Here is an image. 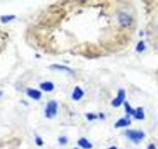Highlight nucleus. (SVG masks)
Segmentation results:
<instances>
[{"label": "nucleus", "mask_w": 158, "mask_h": 149, "mask_svg": "<svg viewBox=\"0 0 158 149\" xmlns=\"http://www.w3.org/2000/svg\"><path fill=\"white\" fill-rule=\"evenodd\" d=\"M57 141L60 145H65V144H67V142H68V138L64 135H61L57 138Z\"/></svg>", "instance_id": "nucleus-16"}, {"label": "nucleus", "mask_w": 158, "mask_h": 149, "mask_svg": "<svg viewBox=\"0 0 158 149\" xmlns=\"http://www.w3.org/2000/svg\"><path fill=\"white\" fill-rule=\"evenodd\" d=\"M125 99H126V91L123 88H120L118 91L117 97L113 99L111 104L114 107H120L123 103H125Z\"/></svg>", "instance_id": "nucleus-3"}, {"label": "nucleus", "mask_w": 158, "mask_h": 149, "mask_svg": "<svg viewBox=\"0 0 158 149\" xmlns=\"http://www.w3.org/2000/svg\"><path fill=\"white\" fill-rule=\"evenodd\" d=\"M125 111H126V113H127V115H133L135 114V109H133L132 107H131V106L130 103H128L127 102H125Z\"/></svg>", "instance_id": "nucleus-12"}, {"label": "nucleus", "mask_w": 158, "mask_h": 149, "mask_svg": "<svg viewBox=\"0 0 158 149\" xmlns=\"http://www.w3.org/2000/svg\"><path fill=\"white\" fill-rule=\"evenodd\" d=\"M2 94H3V93H2L1 91H0V97H1V96H2Z\"/></svg>", "instance_id": "nucleus-20"}, {"label": "nucleus", "mask_w": 158, "mask_h": 149, "mask_svg": "<svg viewBox=\"0 0 158 149\" xmlns=\"http://www.w3.org/2000/svg\"><path fill=\"white\" fill-rule=\"evenodd\" d=\"M118 23H120L123 27H128V26H131V23H132L131 17L126 12H120V13H118Z\"/></svg>", "instance_id": "nucleus-4"}, {"label": "nucleus", "mask_w": 158, "mask_h": 149, "mask_svg": "<svg viewBox=\"0 0 158 149\" xmlns=\"http://www.w3.org/2000/svg\"><path fill=\"white\" fill-rule=\"evenodd\" d=\"M35 142H36V144L38 146H43V144H44V141H43V139L42 137H40V136H36V138H35Z\"/></svg>", "instance_id": "nucleus-17"}, {"label": "nucleus", "mask_w": 158, "mask_h": 149, "mask_svg": "<svg viewBox=\"0 0 158 149\" xmlns=\"http://www.w3.org/2000/svg\"><path fill=\"white\" fill-rule=\"evenodd\" d=\"M146 149H156V146H155V144L150 143V144H148V146L146 147Z\"/></svg>", "instance_id": "nucleus-18"}, {"label": "nucleus", "mask_w": 158, "mask_h": 149, "mask_svg": "<svg viewBox=\"0 0 158 149\" xmlns=\"http://www.w3.org/2000/svg\"><path fill=\"white\" fill-rule=\"evenodd\" d=\"M40 88H41V89L44 92L52 93L54 89V84L52 82H44L40 84Z\"/></svg>", "instance_id": "nucleus-10"}, {"label": "nucleus", "mask_w": 158, "mask_h": 149, "mask_svg": "<svg viewBox=\"0 0 158 149\" xmlns=\"http://www.w3.org/2000/svg\"><path fill=\"white\" fill-rule=\"evenodd\" d=\"M85 116L87 118V120L89 121H93L95 120V119H98L99 118V115L98 114H95V113H92V112H89V113H86Z\"/></svg>", "instance_id": "nucleus-15"}, {"label": "nucleus", "mask_w": 158, "mask_h": 149, "mask_svg": "<svg viewBox=\"0 0 158 149\" xmlns=\"http://www.w3.org/2000/svg\"><path fill=\"white\" fill-rule=\"evenodd\" d=\"M108 149H118V147L114 145V146H110V147H109Z\"/></svg>", "instance_id": "nucleus-19"}, {"label": "nucleus", "mask_w": 158, "mask_h": 149, "mask_svg": "<svg viewBox=\"0 0 158 149\" xmlns=\"http://www.w3.org/2000/svg\"><path fill=\"white\" fill-rule=\"evenodd\" d=\"M131 123V120L128 115H127L126 117H122L118 120H117V122L115 123V127L116 128H122V127H127Z\"/></svg>", "instance_id": "nucleus-7"}, {"label": "nucleus", "mask_w": 158, "mask_h": 149, "mask_svg": "<svg viewBox=\"0 0 158 149\" xmlns=\"http://www.w3.org/2000/svg\"><path fill=\"white\" fill-rule=\"evenodd\" d=\"M84 97V92L80 87H75L71 93V98L74 102H79Z\"/></svg>", "instance_id": "nucleus-5"}, {"label": "nucleus", "mask_w": 158, "mask_h": 149, "mask_svg": "<svg viewBox=\"0 0 158 149\" xmlns=\"http://www.w3.org/2000/svg\"><path fill=\"white\" fill-rule=\"evenodd\" d=\"M26 93L29 97L35 99V101H39L42 97V92L38 91L36 88H27Z\"/></svg>", "instance_id": "nucleus-6"}, {"label": "nucleus", "mask_w": 158, "mask_h": 149, "mask_svg": "<svg viewBox=\"0 0 158 149\" xmlns=\"http://www.w3.org/2000/svg\"><path fill=\"white\" fill-rule=\"evenodd\" d=\"M133 117H135L136 120H143L144 119V111H143V108L141 106L137 107L135 109V112L133 114Z\"/></svg>", "instance_id": "nucleus-11"}, {"label": "nucleus", "mask_w": 158, "mask_h": 149, "mask_svg": "<svg viewBox=\"0 0 158 149\" xmlns=\"http://www.w3.org/2000/svg\"><path fill=\"white\" fill-rule=\"evenodd\" d=\"M73 149H79V148H73Z\"/></svg>", "instance_id": "nucleus-21"}, {"label": "nucleus", "mask_w": 158, "mask_h": 149, "mask_svg": "<svg viewBox=\"0 0 158 149\" xmlns=\"http://www.w3.org/2000/svg\"><path fill=\"white\" fill-rule=\"evenodd\" d=\"M125 135L127 138H128L131 142L133 143H139L142 141V139H144L145 137V133L142 130H135V129H128L125 132Z\"/></svg>", "instance_id": "nucleus-1"}, {"label": "nucleus", "mask_w": 158, "mask_h": 149, "mask_svg": "<svg viewBox=\"0 0 158 149\" xmlns=\"http://www.w3.org/2000/svg\"><path fill=\"white\" fill-rule=\"evenodd\" d=\"M135 50L137 53H142L144 52L145 50V43L143 41H139L137 44H136V47H135Z\"/></svg>", "instance_id": "nucleus-14"}, {"label": "nucleus", "mask_w": 158, "mask_h": 149, "mask_svg": "<svg viewBox=\"0 0 158 149\" xmlns=\"http://www.w3.org/2000/svg\"><path fill=\"white\" fill-rule=\"evenodd\" d=\"M77 144H78L79 147H81L83 149H91V148H93V144L89 140H87L85 137L79 138V140L77 141Z\"/></svg>", "instance_id": "nucleus-9"}, {"label": "nucleus", "mask_w": 158, "mask_h": 149, "mask_svg": "<svg viewBox=\"0 0 158 149\" xmlns=\"http://www.w3.org/2000/svg\"><path fill=\"white\" fill-rule=\"evenodd\" d=\"M57 108H58V104L57 102L56 101H49L47 106L46 108H44V116L48 119H52L57 114Z\"/></svg>", "instance_id": "nucleus-2"}, {"label": "nucleus", "mask_w": 158, "mask_h": 149, "mask_svg": "<svg viewBox=\"0 0 158 149\" xmlns=\"http://www.w3.org/2000/svg\"><path fill=\"white\" fill-rule=\"evenodd\" d=\"M15 18H16L15 15H3V16L0 17V21H1L2 23H4V24H6V23L13 21Z\"/></svg>", "instance_id": "nucleus-13"}, {"label": "nucleus", "mask_w": 158, "mask_h": 149, "mask_svg": "<svg viewBox=\"0 0 158 149\" xmlns=\"http://www.w3.org/2000/svg\"><path fill=\"white\" fill-rule=\"evenodd\" d=\"M49 69L52 70H56V71H61V72H66L68 74H74V72L70 68H68L66 66H62V65H59V64H53L49 66Z\"/></svg>", "instance_id": "nucleus-8"}]
</instances>
